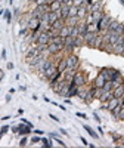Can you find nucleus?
Listing matches in <instances>:
<instances>
[{"label": "nucleus", "instance_id": "obj_36", "mask_svg": "<svg viewBox=\"0 0 124 148\" xmlns=\"http://www.w3.org/2000/svg\"><path fill=\"white\" fill-rule=\"evenodd\" d=\"M84 129L89 132V135H90V136H93V138H97V133H96V132H95L92 127H89V126H84Z\"/></svg>", "mask_w": 124, "mask_h": 148}, {"label": "nucleus", "instance_id": "obj_7", "mask_svg": "<svg viewBox=\"0 0 124 148\" xmlns=\"http://www.w3.org/2000/svg\"><path fill=\"white\" fill-rule=\"evenodd\" d=\"M67 67L68 68H77L78 67V58L76 55H69L67 58Z\"/></svg>", "mask_w": 124, "mask_h": 148}, {"label": "nucleus", "instance_id": "obj_21", "mask_svg": "<svg viewBox=\"0 0 124 148\" xmlns=\"http://www.w3.org/2000/svg\"><path fill=\"white\" fill-rule=\"evenodd\" d=\"M64 25H65V19H56V21L52 24V28H53V30H56V31H59Z\"/></svg>", "mask_w": 124, "mask_h": 148}, {"label": "nucleus", "instance_id": "obj_2", "mask_svg": "<svg viewBox=\"0 0 124 148\" xmlns=\"http://www.w3.org/2000/svg\"><path fill=\"white\" fill-rule=\"evenodd\" d=\"M111 19H112V18L105 14L104 18L97 22V31H106V30H108V25H109V22H111Z\"/></svg>", "mask_w": 124, "mask_h": 148}, {"label": "nucleus", "instance_id": "obj_5", "mask_svg": "<svg viewBox=\"0 0 124 148\" xmlns=\"http://www.w3.org/2000/svg\"><path fill=\"white\" fill-rule=\"evenodd\" d=\"M115 73H117V70H115V68H104L99 74H101V76H102L105 80H111Z\"/></svg>", "mask_w": 124, "mask_h": 148}, {"label": "nucleus", "instance_id": "obj_53", "mask_svg": "<svg viewBox=\"0 0 124 148\" xmlns=\"http://www.w3.org/2000/svg\"><path fill=\"white\" fill-rule=\"evenodd\" d=\"M123 46H124V36H123Z\"/></svg>", "mask_w": 124, "mask_h": 148}, {"label": "nucleus", "instance_id": "obj_54", "mask_svg": "<svg viewBox=\"0 0 124 148\" xmlns=\"http://www.w3.org/2000/svg\"><path fill=\"white\" fill-rule=\"evenodd\" d=\"M121 55H123V56H124V47H123V53H121Z\"/></svg>", "mask_w": 124, "mask_h": 148}, {"label": "nucleus", "instance_id": "obj_51", "mask_svg": "<svg viewBox=\"0 0 124 148\" xmlns=\"http://www.w3.org/2000/svg\"><path fill=\"white\" fill-rule=\"evenodd\" d=\"M77 116H78V117H81V119H86V116H84V114H81V113H77Z\"/></svg>", "mask_w": 124, "mask_h": 148}, {"label": "nucleus", "instance_id": "obj_8", "mask_svg": "<svg viewBox=\"0 0 124 148\" xmlns=\"http://www.w3.org/2000/svg\"><path fill=\"white\" fill-rule=\"evenodd\" d=\"M62 51V47L61 46H58L56 43H53V42H50L47 45V52L50 53V55H56V53H59Z\"/></svg>", "mask_w": 124, "mask_h": 148}, {"label": "nucleus", "instance_id": "obj_12", "mask_svg": "<svg viewBox=\"0 0 124 148\" xmlns=\"http://www.w3.org/2000/svg\"><path fill=\"white\" fill-rule=\"evenodd\" d=\"M77 28H78V34H80V36H84L86 33H87V30H89V24L84 22V21H81V22L77 24Z\"/></svg>", "mask_w": 124, "mask_h": 148}, {"label": "nucleus", "instance_id": "obj_41", "mask_svg": "<svg viewBox=\"0 0 124 148\" xmlns=\"http://www.w3.org/2000/svg\"><path fill=\"white\" fill-rule=\"evenodd\" d=\"M111 136H112V139H114V141H118V139L121 138L120 135H117V133H112V135H111Z\"/></svg>", "mask_w": 124, "mask_h": 148}, {"label": "nucleus", "instance_id": "obj_40", "mask_svg": "<svg viewBox=\"0 0 124 148\" xmlns=\"http://www.w3.org/2000/svg\"><path fill=\"white\" fill-rule=\"evenodd\" d=\"M27 142H28V141H27V138H22V139H21V142H19V145H21V147H25V145H27Z\"/></svg>", "mask_w": 124, "mask_h": 148}, {"label": "nucleus", "instance_id": "obj_52", "mask_svg": "<svg viewBox=\"0 0 124 148\" xmlns=\"http://www.w3.org/2000/svg\"><path fill=\"white\" fill-rule=\"evenodd\" d=\"M56 2H61V3H62V2H64V0H56Z\"/></svg>", "mask_w": 124, "mask_h": 148}, {"label": "nucleus", "instance_id": "obj_39", "mask_svg": "<svg viewBox=\"0 0 124 148\" xmlns=\"http://www.w3.org/2000/svg\"><path fill=\"white\" fill-rule=\"evenodd\" d=\"M72 2H74V5H76V6H81L84 3V0H72Z\"/></svg>", "mask_w": 124, "mask_h": 148}, {"label": "nucleus", "instance_id": "obj_20", "mask_svg": "<svg viewBox=\"0 0 124 148\" xmlns=\"http://www.w3.org/2000/svg\"><path fill=\"white\" fill-rule=\"evenodd\" d=\"M69 33H71V27H69V25H67V24H65V25L59 30V36H61V37H64V39L69 36Z\"/></svg>", "mask_w": 124, "mask_h": 148}, {"label": "nucleus", "instance_id": "obj_35", "mask_svg": "<svg viewBox=\"0 0 124 148\" xmlns=\"http://www.w3.org/2000/svg\"><path fill=\"white\" fill-rule=\"evenodd\" d=\"M120 110H121V105H117L114 110H111V113H112V116L115 119H118V113H120Z\"/></svg>", "mask_w": 124, "mask_h": 148}, {"label": "nucleus", "instance_id": "obj_26", "mask_svg": "<svg viewBox=\"0 0 124 148\" xmlns=\"http://www.w3.org/2000/svg\"><path fill=\"white\" fill-rule=\"evenodd\" d=\"M68 90H69V82H67L64 86H62V89L59 90V95H61V96H64V98H67Z\"/></svg>", "mask_w": 124, "mask_h": 148}, {"label": "nucleus", "instance_id": "obj_48", "mask_svg": "<svg viewBox=\"0 0 124 148\" xmlns=\"http://www.w3.org/2000/svg\"><path fill=\"white\" fill-rule=\"evenodd\" d=\"M3 77H5V73H3V71H2V70H0V80H2V79H3Z\"/></svg>", "mask_w": 124, "mask_h": 148}, {"label": "nucleus", "instance_id": "obj_16", "mask_svg": "<svg viewBox=\"0 0 124 148\" xmlns=\"http://www.w3.org/2000/svg\"><path fill=\"white\" fill-rule=\"evenodd\" d=\"M112 92H114V96L118 98V99H120V98H123V96H124V83L120 84V86H117Z\"/></svg>", "mask_w": 124, "mask_h": 148}, {"label": "nucleus", "instance_id": "obj_25", "mask_svg": "<svg viewBox=\"0 0 124 148\" xmlns=\"http://www.w3.org/2000/svg\"><path fill=\"white\" fill-rule=\"evenodd\" d=\"M102 89H104L105 92H112V90H114V84H112V80H106V82H105V84L102 86Z\"/></svg>", "mask_w": 124, "mask_h": 148}, {"label": "nucleus", "instance_id": "obj_15", "mask_svg": "<svg viewBox=\"0 0 124 148\" xmlns=\"http://www.w3.org/2000/svg\"><path fill=\"white\" fill-rule=\"evenodd\" d=\"M108 102V107H106V110H114L117 105H120V99H118V98H115V96H112V98H111V99L109 101H106Z\"/></svg>", "mask_w": 124, "mask_h": 148}, {"label": "nucleus", "instance_id": "obj_14", "mask_svg": "<svg viewBox=\"0 0 124 148\" xmlns=\"http://www.w3.org/2000/svg\"><path fill=\"white\" fill-rule=\"evenodd\" d=\"M102 8H104V3H102V2H95V3H92L90 8H89V14H93V12L102 10Z\"/></svg>", "mask_w": 124, "mask_h": 148}, {"label": "nucleus", "instance_id": "obj_56", "mask_svg": "<svg viewBox=\"0 0 124 148\" xmlns=\"http://www.w3.org/2000/svg\"><path fill=\"white\" fill-rule=\"evenodd\" d=\"M0 136H2V133H0Z\"/></svg>", "mask_w": 124, "mask_h": 148}, {"label": "nucleus", "instance_id": "obj_24", "mask_svg": "<svg viewBox=\"0 0 124 148\" xmlns=\"http://www.w3.org/2000/svg\"><path fill=\"white\" fill-rule=\"evenodd\" d=\"M105 82H106V80H105V79L101 76V74H99V76L96 77V80L93 82V83H95L93 86H95V88H102V86L105 84Z\"/></svg>", "mask_w": 124, "mask_h": 148}, {"label": "nucleus", "instance_id": "obj_37", "mask_svg": "<svg viewBox=\"0 0 124 148\" xmlns=\"http://www.w3.org/2000/svg\"><path fill=\"white\" fill-rule=\"evenodd\" d=\"M37 49L40 51V53H43V52H47V45H39V46H37Z\"/></svg>", "mask_w": 124, "mask_h": 148}, {"label": "nucleus", "instance_id": "obj_43", "mask_svg": "<svg viewBox=\"0 0 124 148\" xmlns=\"http://www.w3.org/2000/svg\"><path fill=\"white\" fill-rule=\"evenodd\" d=\"M7 130H9V127H7V126H3V127H2V132H0V133L3 135V133H6Z\"/></svg>", "mask_w": 124, "mask_h": 148}, {"label": "nucleus", "instance_id": "obj_1", "mask_svg": "<svg viewBox=\"0 0 124 148\" xmlns=\"http://www.w3.org/2000/svg\"><path fill=\"white\" fill-rule=\"evenodd\" d=\"M52 40V36L49 31H42L39 33V37H37V43L39 45H49Z\"/></svg>", "mask_w": 124, "mask_h": 148}, {"label": "nucleus", "instance_id": "obj_3", "mask_svg": "<svg viewBox=\"0 0 124 148\" xmlns=\"http://www.w3.org/2000/svg\"><path fill=\"white\" fill-rule=\"evenodd\" d=\"M96 36H97V33L96 31H87L84 36H83V39H84V43L87 45V46H90V47H93V43H95V39H96Z\"/></svg>", "mask_w": 124, "mask_h": 148}, {"label": "nucleus", "instance_id": "obj_17", "mask_svg": "<svg viewBox=\"0 0 124 148\" xmlns=\"http://www.w3.org/2000/svg\"><path fill=\"white\" fill-rule=\"evenodd\" d=\"M78 21H80L78 16H68L65 19V24H67V25H69V27H76L77 24H78Z\"/></svg>", "mask_w": 124, "mask_h": 148}, {"label": "nucleus", "instance_id": "obj_46", "mask_svg": "<svg viewBox=\"0 0 124 148\" xmlns=\"http://www.w3.org/2000/svg\"><path fill=\"white\" fill-rule=\"evenodd\" d=\"M5 12H6V10H5ZM5 16H6V19H7V21L10 19V14H9V12H6V14H5Z\"/></svg>", "mask_w": 124, "mask_h": 148}, {"label": "nucleus", "instance_id": "obj_45", "mask_svg": "<svg viewBox=\"0 0 124 148\" xmlns=\"http://www.w3.org/2000/svg\"><path fill=\"white\" fill-rule=\"evenodd\" d=\"M62 3H67V5H69V6H71V5H72V0H64Z\"/></svg>", "mask_w": 124, "mask_h": 148}, {"label": "nucleus", "instance_id": "obj_32", "mask_svg": "<svg viewBox=\"0 0 124 148\" xmlns=\"http://www.w3.org/2000/svg\"><path fill=\"white\" fill-rule=\"evenodd\" d=\"M84 43V39H83V36H77L76 39H74V46L76 47H80L81 45Z\"/></svg>", "mask_w": 124, "mask_h": 148}, {"label": "nucleus", "instance_id": "obj_27", "mask_svg": "<svg viewBox=\"0 0 124 148\" xmlns=\"http://www.w3.org/2000/svg\"><path fill=\"white\" fill-rule=\"evenodd\" d=\"M30 132H31V126L30 125H27V126H18V133H21V135H27Z\"/></svg>", "mask_w": 124, "mask_h": 148}, {"label": "nucleus", "instance_id": "obj_10", "mask_svg": "<svg viewBox=\"0 0 124 148\" xmlns=\"http://www.w3.org/2000/svg\"><path fill=\"white\" fill-rule=\"evenodd\" d=\"M64 49H65V51H68V52H71L72 49H76V46H74V37H71V36L65 37V43H64Z\"/></svg>", "mask_w": 124, "mask_h": 148}, {"label": "nucleus", "instance_id": "obj_49", "mask_svg": "<svg viewBox=\"0 0 124 148\" xmlns=\"http://www.w3.org/2000/svg\"><path fill=\"white\" fill-rule=\"evenodd\" d=\"M50 119H53V120H55V121H59V119H58V117H55V116H53V114H50Z\"/></svg>", "mask_w": 124, "mask_h": 148}, {"label": "nucleus", "instance_id": "obj_9", "mask_svg": "<svg viewBox=\"0 0 124 148\" xmlns=\"http://www.w3.org/2000/svg\"><path fill=\"white\" fill-rule=\"evenodd\" d=\"M76 68H68L67 67V70L64 71V74H62V76H64V79L67 80V82H72V79H74V76H76Z\"/></svg>", "mask_w": 124, "mask_h": 148}, {"label": "nucleus", "instance_id": "obj_30", "mask_svg": "<svg viewBox=\"0 0 124 148\" xmlns=\"http://www.w3.org/2000/svg\"><path fill=\"white\" fill-rule=\"evenodd\" d=\"M77 12H78V6L71 5L69 6V10H68V16H77Z\"/></svg>", "mask_w": 124, "mask_h": 148}, {"label": "nucleus", "instance_id": "obj_13", "mask_svg": "<svg viewBox=\"0 0 124 148\" xmlns=\"http://www.w3.org/2000/svg\"><path fill=\"white\" fill-rule=\"evenodd\" d=\"M43 73H44V79H50V77L53 76V74H55V73H58V67L52 64L50 67H49L47 70H44Z\"/></svg>", "mask_w": 124, "mask_h": 148}, {"label": "nucleus", "instance_id": "obj_6", "mask_svg": "<svg viewBox=\"0 0 124 148\" xmlns=\"http://www.w3.org/2000/svg\"><path fill=\"white\" fill-rule=\"evenodd\" d=\"M89 15V6L86 5V3H83L81 6H78V12H77V16L80 18V19H84L86 16Z\"/></svg>", "mask_w": 124, "mask_h": 148}, {"label": "nucleus", "instance_id": "obj_34", "mask_svg": "<svg viewBox=\"0 0 124 148\" xmlns=\"http://www.w3.org/2000/svg\"><path fill=\"white\" fill-rule=\"evenodd\" d=\"M115 33H117L118 36H124V24H118V27H117Z\"/></svg>", "mask_w": 124, "mask_h": 148}, {"label": "nucleus", "instance_id": "obj_28", "mask_svg": "<svg viewBox=\"0 0 124 148\" xmlns=\"http://www.w3.org/2000/svg\"><path fill=\"white\" fill-rule=\"evenodd\" d=\"M49 9H50V12H58L61 9V2H56V0H53V2L49 5Z\"/></svg>", "mask_w": 124, "mask_h": 148}, {"label": "nucleus", "instance_id": "obj_18", "mask_svg": "<svg viewBox=\"0 0 124 148\" xmlns=\"http://www.w3.org/2000/svg\"><path fill=\"white\" fill-rule=\"evenodd\" d=\"M56 67H58V71H59L61 74H64V71L67 70V58H62L59 62H58Z\"/></svg>", "mask_w": 124, "mask_h": 148}, {"label": "nucleus", "instance_id": "obj_38", "mask_svg": "<svg viewBox=\"0 0 124 148\" xmlns=\"http://www.w3.org/2000/svg\"><path fill=\"white\" fill-rule=\"evenodd\" d=\"M118 119L120 120H124V107L121 105V110H120V113H118Z\"/></svg>", "mask_w": 124, "mask_h": 148}, {"label": "nucleus", "instance_id": "obj_44", "mask_svg": "<svg viewBox=\"0 0 124 148\" xmlns=\"http://www.w3.org/2000/svg\"><path fill=\"white\" fill-rule=\"evenodd\" d=\"M35 2H37V5H44L46 0H35Z\"/></svg>", "mask_w": 124, "mask_h": 148}, {"label": "nucleus", "instance_id": "obj_55", "mask_svg": "<svg viewBox=\"0 0 124 148\" xmlns=\"http://www.w3.org/2000/svg\"><path fill=\"white\" fill-rule=\"evenodd\" d=\"M28 2H33V0H28Z\"/></svg>", "mask_w": 124, "mask_h": 148}, {"label": "nucleus", "instance_id": "obj_50", "mask_svg": "<svg viewBox=\"0 0 124 148\" xmlns=\"http://www.w3.org/2000/svg\"><path fill=\"white\" fill-rule=\"evenodd\" d=\"M39 141H40V139H39V138H37V136H34V138H33V141H31V142H39Z\"/></svg>", "mask_w": 124, "mask_h": 148}, {"label": "nucleus", "instance_id": "obj_31", "mask_svg": "<svg viewBox=\"0 0 124 148\" xmlns=\"http://www.w3.org/2000/svg\"><path fill=\"white\" fill-rule=\"evenodd\" d=\"M118 24H120V22H117L115 19H111V22H109V25H108V30H106V31H115L117 27H118Z\"/></svg>", "mask_w": 124, "mask_h": 148}, {"label": "nucleus", "instance_id": "obj_33", "mask_svg": "<svg viewBox=\"0 0 124 148\" xmlns=\"http://www.w3.org/2000/svg\"><path fill=\"white\" fill-rule=\"evenodd\" d=\"M69 36L74 37V39H76L77 36H80V34H78V28H77V25H76V27H71V33H69Z\"/></svg>", "mask_w": 124, "mask_h": 148}, {"label": "nucleus", "instance_id": "obj_4", "mask_svg": "<svg viewBox=\"0 0 124 148\" xmlns=\"http://www.w3.org/2000/svg\"><path fill=\"white\" fill-rule=\"evenodd\" d=\"M72 83L76 86H78V88H80V86H84L86 84V76L83 73H80V71L76 73V76H74V79H72Z\"/></svg>", "mask_w": 124, "mask_h": 148}, {"label": "nucleus", "instance_id": "obj_23", "mask_svg": "<svg viewBox=\"0 0 124 148\" xmlns=\"http://www.w3.org/2000/svg\"><path fill=\"white\" fill-rule=\"evenodd\" d=\"M37 55H40L39 49H37V47H30L27 51V56L25 58H33V56H37Z\"/></svg>", "mask_w": 124, "mask_h": 148}, {"label": "nucleus", "instance_id": "obj_19", "mask_svg": "<svg viewBox=\"0 0 124 148\" xmlns=\"http://www.w3.org/2000/svg\"><path fill=\"white\" fill-rule=\"evenodd\" d=\"M114 96V92H102V95L99 96V99H101V102H106V101H109L111 98Z\"/></svg>", "mask_w": 124, "mask_h": 148}, {"label": "nucleus", "instance_id": "obj_11", "mask_svg": "<svg viewBox=\"0 0 124 148\" xmlns=\"http://www.w3.org/2000/svg\"><path fill=\"white\" fill-rule=\"evenodd\" d=\"M28 28L31 31H37V30L40 28V19L39 18H31L28 21Z\"/></svg>", "mask_w": 124, "mask_h": 148}, {"label": "nucleus", "instance_id": "obj_42", "mask_svg": "<svg viewBox=\"0 0 124 148\" xmlns=\"http://www.w3.org/2000/svg\"><path fill=\"white\" fill-rule=\"evenodd\" d=\"M43 144H44V147H52V144L49 142L47 139H43Z\"/></svg>", "mask_w": 124, "mask_h": 148}, {"label": "nucleus", "instance_id": "obj_22", "mask_svg": "<svg viewBox=\"0 0 124 148\" xmlns=\"http://www.w3.org/2000/svg\"><path fill=\"white\" fill-rule=\"evenodd\" d=\"M93 99H95V92H93V89H89V90H87V93H86L84 102H86V104H90Z\"/></svg>", "mask_w": 124, "mask_h": 148}, {"label": "nucleus", "instance_id": "obj_29", "mask_svg": "<svg viewBox=\"0 0 124 148\" xmlns=\"http://www.w3.org/2000/svg\"><path fill=\"white\" fill-rule=\"evenodd\" d=\"M123 45L121 43H115V45H112V52L114 53H117V55H121L123 53Z\"/></svg>", "mask_w": 124, "mask_h": 148}, {"label": "nucleus", "instance_id": "obj_47", "mask_svg": "<svg viewBox=\"0 0 124 148\" xmlns=\"http://www.w3.org/2000/svg\"><path fill=\"white\" fill-rule=\"evenodd\" d=\"M7 68L12 70V68H14V64H12V62H7Z\"/></svg>", "mask_w": 124, "mask_h": 148}]
</instances>
